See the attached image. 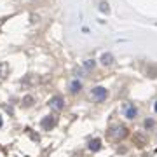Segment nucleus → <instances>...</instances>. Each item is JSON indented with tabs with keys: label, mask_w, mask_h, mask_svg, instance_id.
<instances>
[{
	"label": "nucleus",
	"mask_w": 157,
	"mask_h": 157,
	"mask_svg": "<svg viewBox=\"0 0 157 157\" xmlns=\"http://www.w3.org/2000/svg\"><path fill=\"white\" fill-rule=\"evenodd\" d=\"M108 136H110L112 140H115V141L124 140V138L128 136V128L122 126V124H113L112 128L108 129Z\"/></svg>",
	"instance_id": "f257e3e1"
},
{
	"label": "nucleus",
	"mask_w": 157,
	"mask_h": 157,
	"mask_svg": "<svg viewBox=\"0 0 157 157\" xmlns=\"http://www.w3.org/2000/svg\"><path fill=\"white\" fill-rule=\"evenodd\" d=\"M91 96H93V100H94V101L101 103V101L107 100L108 91H107V87H103V86H96V87H93V89H91Z\"/></svg>",
	"instance_id": "f03ea898"
},
{
	"label": "nucleus",
	"mask_w": 157,
	"mask_h": 157,
	"mask_svg": "<svg viewBox=\"0 0 157 157\" xmlns=\"http://www.w3.org/2000/svg\"><path fill=\"white\" fill-rule=\"evenodd\" d=\"M49 107H51V110H54V112H61L63 108H65V100H63V96H59V94L52 96L49 100Z\"/></svg>",
	"instance_id": "7ed1b4c3"
},
{
	"label": "nucleus",
	"mask_w": 157,
	"mask_h": 157,
	"mask_svg": "<svg viewBox=\"0 0 157 157\" xmlns=\"http://www.w3.org/2000/svg\"><path fill=\"white\" fill-rule=\"evenodd\" d=\"M122 112L126 119H135L138 115V108L133 105V103H124L122 105Z\"/></svg>",
	"instance_id": "20e7f679"
},
{
	"label": "nucleus",
	"mask_w": 157,
	"mask_h": 157,
	"mask_svg": "<svg viewBox=\"0 0 157 157\" xmlns=\"http://www.w3.org/2000/svg\"><path fill=\"white\" fill-rule=\"evenodd\" d=\"M56 126V119L52 117V115H47L40 121V128L44 129V131H51V129Z\"/></svg>",
	"instance_id": "39448f33"
},
{
	"label": "nucleus",
	"mask_w": 157,
	"mask_h": 157,
	"mask_svg": "<svg viewBox=\"0 0 157 157\" xmlns=\"http://www.w3.org/2000/svg\"><path fill=\"white\" fill-rule=\"evenodd\" d=\"M68 89H70V93H72V94H77V93H80V91H82V82H80L78 78H75V80H72V82H70Z\"/></svg>",
	"instance_id": "423d86ee"
},
{
	"label": "nucleus",
	"mask_w": 157,
	"mask_h": 157,
	"mask_svg": "<svg viewBox=\"0 0 157 157\" xmlns=\"http://www.w3.org/2000/svg\"><path fill=\"white\" fill-rule=\"evenodd\" d=\"M100 61L103 63L105 67H108V65H112V63H113V56L110 54V52H103V54H101V59H100Z\"/></svg>",
	"instance_id": "0eeeda50"
},
{
	"label": "nucleus",
	"mask_w": 157,
	"mask_h": 157,
	"mask_svg": "<svg viewBox=\"0 0 157 157\" xmlns=\"http://www.w3.org/2000/svg\"><path fill=\"white\" fill-rule=\"evenodd\" d=\"M101 148V140L100 138H94V140L89 141V150L91 152H98Z\"/></svg>",
	"instance_id": "6e6552de"
},
{
	"label": "nucleus",
	"mask_w": 157,
	"mask_h": 157,
	"mask_svg": "<svg viewBox=\"0 0 157 157\" xmlns=\"http://www.w3.org/2000/svg\"><path fill=\"white\" fill-rule=\"evenodd\" d=\"M94 67H96V61L94 59H86L84 61V68L89 72V70H94Z\"/></svg>",
	"instance_id": "1a4fd4ad"
},
{
	"label": "nucleus",
	"mask_w": 157,
	"mask_h": 157,
	"mask_svg": "<svg viewBox=\"0 0 157 157\" xmlns=\"http://www.w3.org/2000/svg\"><path fill=\"white\" fill-rule=\"evenodd\" d=\"M7 70H9V65L7 63H0V78H4L7 75Z\"/></svg>",
	"instance_id": "9d476101"
},
{
	"label": "nucleus",
	"mask_w": 157,
	"mask_h": 157,
	"mask_svg": "<svg viewBox=\"0 0 157 157\" xmlns=\"http://www.w3.org/2000/svg\"><path fill=\"white\" fill-rule=\"evenodd\" d=\"M23 105L25 107H32L33 105V96H25L23 98Z\"/></svg>",
	"instance_id": "9b49d317"
},
{
	"label": "nucleus",
	"mask_w": 157,
	"mask_h": 157,
	"mask_svg": "<svg viewBox=\"0 0 157 157\" xmlns=\"http://www.w3.org/2000/svg\"><path fill=\"white\" fill-rule=\"evenodd\" d=\"M143 126H145L147 129H152V128H154V126H155V121H154V119H147V121H145V124H143Z\"/></svg>",
	"instance_id": "f8f14e48"
},
{
	"label": "nucleus",
	"mask_w": 157,
	"mask_h": 157,
	"mask_svg": "<svg viewBox=\"0 0 157 157\" xmlns=\"http://www.w3.org/2000/svg\"><path fill=\"white\" fill-rule=\"evenodd\" d=\"M100 11H101V12H107V14L110 12V7H108L107 2H101V4H100Z\"/></svg>",
	"instance_id": "ddd939ff"
},
{
	"label": "nucleus",
	"mask_w": 157,
	"mask_h": 157,
	"mask_svg": "<svg viewBox=\"0 0 157 157\" xmlns=\"http://www.w3.org/2000/svg\"><path fill=\"white\" fill-rule=\"evenodd\" d=\"M154 110H155V112H157V101H155V103H154Z\"/></svg>",
	"instance_id": "4468645a"
},
{
	"label": "nucleus",
	"mask_w": 157,
	"mask_h": 157,
	"mask_svg": "<svg viewBox=\"0 0 157 157\" xmlns=\"http://www.w3.org/2000/svg\"><path fill=\"white\" fill-rule=\"evenodd\" d=\"M2 126H4V121H2V117H0V128H2Z\"/></svg>",
	"instance_id": "2eb2a0df"
}]
</instances>
